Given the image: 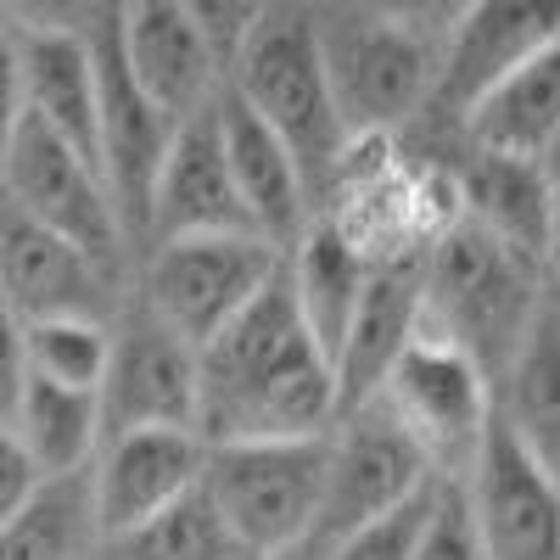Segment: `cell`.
I'll return each instance as SVG.
<instances>
[{"mask_svg": "<svg viewBox=\"0 0 560 560\" xmlns=\"http://www.w3.org/2000/svg\"><path fill=\"white\" fill-rule=\"evenodd\" d=\"M337 420V370L292 303L287 258L269 287L197 348V438H314Z\"/></svg>", "mask_w": 560, "mask_h": 560, "instance_id": "cell-1", "label": "cell"}, {"mask_svg": "<svg viewBox=\"0 0 560 560\" xmlns=\"http://www.w3.org/2000/svg\"><path fill=\"white\" fill-rule=\"evenodd\" d=\"M544 287H549L544 258L522 253L516 242H504L488 224L459 213L420 253V331L459 342L471 359H482L488 376H499V364L522 342Z\"/></svg>", "mask_w": 560, "mask_h": 560, "instance_id": "cell-2", "label": "cell"}, {"mask_svg": "<svg viewBox=\"0 0 560 560\" xmlns=\"http://www.w3.org/2000/svg\"><path fill=\"white\" fill-rule=\"evenodd\" d=\"M224 84L287 140L308 191L319 197L353 152V140L337 118L331 79H325L314 0H269L264 18L236 45V57L224 62Z\"/></svg>", "mask_w": 560, "mask_h": 560, "instance_id": "cell-3", "label": "cell"}, {"mask_svg": "<svg viewBox=\"0 0 560 560\" xmlns=\"http://www.w3.org/2000/svg\"><path fill=\"white\" fill-rule=\"evenodd\" d=\"M314 28H319L325 79H331V102L353 147L359 140H387L427 113L443 39L387 23L364 7H348V0H314Z\"/></svg>", "mask_w": 560, "mask_h": 560, "instance_id": "cell-4", "label": "cell"}, {"mask_svg": "<svg viewBox=\"0 0 560 560\" xmlns=\"http://www.w3.org/2000/svg\"><path fill=\"white\" fill-rule=\"evenodd\" d=\"M331 432L208 443L202 493L247 560H292L314 527Z\"/></svg>", "mask_w": 560, "mask_h": 560, "instance_id": "cell-5", "label": "cell"}, {"mask_svg": "<svg viewBox=\"0 0 560 560\" xmlns=\"http://www.w3.org/2000/svg\"><path fill=\"white\" fill-rule=\"evenodd\" d=\"M287 247L269 236H236V230H208V236H168L135 258V298L147 303L168 331L202 348L230 314H242L280 269Z\"/></svg>", "mask_w": 560, "mask_h": 560, "instance_id": "cell-6", "label": "cell"}, {"mask_svg": "<svg viewBox=\"0 0 560 560\" xmlns=\"http://www.w3.org/2000/svg\"><path fill=\"white\" fill-rule=\"evenodd\" d=\"M438 477L459 482L493 427V376L459 342L415 331L376 393Z\"/></svg>", "mask_w": 560, "mask_h": 560, "instance_id": "cell-7", "label": "cell"}, {"mask_svg": "<svg viewBox=\"0 0 560 560\" xmlns=\"http://www.w3.org/2000/svg\"><path fill=\"white\" fill-rule=\"evenodd\" d=\"M427 477L438 471L415 448V438L387 415L382 398L342 409L331 420V454H325V488H319L314 527L292 560H325V549H337L353 527L376 522L382 510L409 499Z\"/></svg>", "mask_w": 560, "mask_h": 560, "instance_id": "cell-8", "label": "cell"}, {"mask_svg": "<svg viewBox=\"0 0 560 560\" xmlns=\"http://www.w3.org/2000/svg\"><path fill=\"white\" fill-rule=\"evenodd\" d=\"M0 197L28 219L62 230L73 247L102 258L107 269H129V236L107 197V179L90 168L62 135H51L28 107L0 147Z\"/></svg>", "mask_w": 560, "mask_h": 560, "instance_id": "cell-9", "label": "cell"}, {"mask_svg": "<svg viewBox=\"0 0 560 560\" xmlns=\"http://www.w3.org/2000/svg\"><path fill=\"white\" fill-rule=\"evenodd\" d=\"M113 325L107 370L96 387L102 409V438L129 432V427H191L197 432V348L179 331L124 292Z\"/></svg>", "mask_w": 560, "mask_h": 560, "instance_id": "cell-10", "label": "cell"}, {"mask_svg": "<svg viewBox=\"0 0 560 560\" xmlns=\"http://www.w3.org/2000/svg\"><path fill=\"white\" fill-rule=\"evenodd\" d=\"M459 493L488 560H560V477L544 471V459L499 415Z\"/></svg>", "mask_w": 560, "mask_h": 560, "instance_id": "cell-11", "label": "cell"}, {"mask_svg": "<svg viewBox=\"0 0 560 560\" xmlns=\"http://www.w3.org/2000/svg\"><path fill=\"white\" fill-rule=\"evenodd\" d=\"M124 269H107L73 247L62 230L28 219L0 197V298L18 308V319H51V314H90L113 319L124 303Z\"/></svg>", "mask_w": 560, "mask_h": 560, "instance_id": "cell-12", "label": "cell"}, {"mask_svg": "<svg viewBox=\"0 0 560 560\" xmlns=\"http://www.w3.org/2000/svg\"><path fill=\"white\" fill-rule=\"evenodd\" d=\"M560 39V0H471L438 51V84L427 118L459 124L488 90Z\"/></svg>", "mask_w": 560, "mask_h": 560, "instance_id": "cell-13", "label": "cell"}, {"mask_svg": "<svg viewBox=\"0 0 560 560\" xmlns=\"http://www.w3.org/2000/svg\"><path fill=\"white\" fill-rule=\"evenodd\" d=\"M208 230H236V236H264L253 224L242 185L230 174L224 158V135H219V96L208 107H197L191 118H179L168 135V152L152 185V208H147V253L152 242L168 236H208ZM135 253V258H140Z\"/></svg>", "mask_w": 560, "mask_h": 560, "instance_id": "cell-14", "label": "cell"}, {"mask_svg": "<svg viewBox=\"0 0 560 560\" xmlns=\"http://www.w3.org/2000/svg\"><path fill=\"white\" fill-rule=\"evenodd\" d=\"M208 443L191 427H129L96 443L90 459V504H96V533L113 538L140 527L147 516L168 510L202 482Z\"/></svg>", "mask_w": 560, "mask_h": 560, "instance_id": "cell-15", "label": "cell"}, {"mask_svg": "<svg viewBox=\"0 0 560 560\" xmlns=\"http://www.w3.org/2000/svg\"><path fill=\"white\" fill-rule=\"evenodd\" d=\"M118 45L140 90L179 124L208 107L224 84V62L208 34L179 12V0H124L118 7Z\"/></svg>", "mask_w": 560, "mask_h": 560, "instance_id": "cell-16", "label": "cell"}, {"mask_svg": "<svg viewBox=\"0 0 560 560\" xmlns=\"http://www.w3.org/2000/svg\"><path fill=\"white\" fill-rule=\"evenodd\" d=\"M415 331H420V253L370 258L359 308L337 348V415L382 393L387 370L398 364Z\"/></svg>", "mask_w": 560, "mask_h": 560, "instance_id": "cell-17", "label": "cell"}, {"mask_svg": "<svg viewBox=\"0 0 560 560\" xmlns=\"http://www.w3.org/2000/svg\"><path fill=\"white\" fill-rule=\"evenodd\" d=\"M219 135H224V158L242 185V202H247L253 224L275 247H292L298 230L314 219V191H308L292 147L230 84H219Z\"/></svg>", "mask_w": 560, "mask_h": 560, "instance_id": "cell-18", "label": "cell"}, {"mask_svg": "<svg viewBox=\"0 0 560 560\" xmlns=\"http://www.w3.org/2000/svg\"><path fill=\"white\" fill-rule=\"evenodd\" d=\"M18 57H23V107L102 174L96 57H90L84 28H18Z\"/></svg>", "mask_w": 560, "mask_h": 560, "instance_id": "cell-19", "label": "cell"}, {"mask_svg": "<svg viewBox=\"0 0 560 560\" xmlns=\"http://www.w3.org/2000/svg\"><path fill=\"white\" fill-rule=\"evenodd\" d=\"M493 415L560 477V292L544 287L522 342L493 376Z\"/></svg>", "mask_w": 560, "mask_h": 560, "instance_id": "cell-20", "label": "cell"}, {"mask_svg": "<svg viewBox=\"0 0 560 560\" xmlns=\"http://www.w3.org/2000/svg\"><path fill=\"white\" fill-rule=\"evenodd\" d=\"M364 275H370V253L359 247V236L342 219H308L298 230V242L287 247V280H292V303L308 325L314 348L331 359L337 370V348L348 337V319L359 308L364 292Z\"/></svg>", "mask_w": 560, "mask_h": 560, "instance_id": "cell-21", "label": "cell"}, {"mask_svg": "<svg viewBox=\"0 0 560 560\" xmlns=\"http://www.w3.org/2000/svg\"><path fill=\"white\" fill-rule=\"evenodd\" d=\"M454 129H459V147H482V152H510V158H538L544 163L549 140L560 129V39H549L544 51L527 57L516 73H504Z\"/></svg>", "mask_w": 560, "mask_h": 560, "instance_id": "cell-22", "label": "cell"}, {"mask_svg": "<svg viewBox=\"0 0 560 560\" xmlns=\"http://www.w3.org/2000/svg\"><path fill=\"white\" fill-rule=\"evenodd\" d=\"M459 213L488 224L493 236L516 242L522 253L544 258L549 242V202H555V174L538 158H510L459 147Z\"/></svg>", "mask_w": 560, "mask_h": 560, "instance_id": "cell-23", "label": "cell"}, {"mask_svg": "<svg viewBox=\"0 0 560 560\" xmlns=\"http://www.w3.org/2000/svg\"><path fill=\"white\" fill-rule=\"evenodd\" d=\"M102 544L90 504V465L39 477L18 510L0 516V560H90Z\"/></svg>", "mask_w": 560, "mask_h": 560, "instance_id": "cell-24", "label": "cell"}, {"mask_svg": "<svg viewBox=\"0 0 560 560\" xmlns=\"http://www.w3.org/2000/svg\"><path fill=\"white\" fill-rule=\"evenodd\" d=\"M12 432L23 443V454L34 459L39 477H57V471H79V465L96 459L102 443V409L96 393L84 387H57V382H23V398L12 409Z\"/></svg>", "mask_w": 560, "mask_h": 560, "instance_id": "cell-25", "label": "cell"}, {"mask_svg": "<svg viewBox=\"0 0 560 560\" xmlns=\"http://www.w3.org/2000/svg\"><path fill=\"white\" fill-rule=\"evenodd\" d=\"M90 560H247V555L224 533L213 499L197 482L185 499H174L168 510L147 516L140 527H124V533L102 538Z\"/></svg>", "mask_w": 560, "mask_h": 560, "instance_id": "cell-26", "label": "cell"}, {"mask_svg": "<svg viewBox=\"0 0 560 560\" xmlns=\"http://www.w3.org/2000/svg\"><path fill=\"white\" fill-rule=\"evenodd\" d=\"M113 348V325L90 319V314H51V319H23V353H28V376L57 382V387H102Z\"/></svg>", "mask_w": 560, "mask_h": 560, "instance_id": "cell-27", "label": "cell"}, {"mask_svg": "<svg viewBox=\"0 0 560 560\" xmlns=\"http://www.w3.org/2000/svg\"><path fill=\"white\" fill-rule=\"evenodd\" d=\"M438 493H443V477H427L409 499L382 510L376 522L353 527L337 549H325V560H409L420 533H427V522H432V510H438Z\"/></svg>", "mask_w": 560, "mask_h": 560, "instance_id": "cell-28", "label": "cell"}, {"mask_svg": "<svg viewBox=\"0 0 560 560\" xmlns=\"http://www.w3.org/2000/svg\"><path fill=\"white\" fill-rule=\"evenodd\" d=\"M409 560H488L482 544H477V527H471V510H465L459 482L443 477L438 510H432V522H427V533H420Z\"/></svg>", "mask_w": 560, "mask_h": 560, "instance_id": "cell-29", "label": "cell"}, {"mask_svg": "<svg viewBox=\"0 0 560 560\" xmlns=\"http://www.w3.org/2000/svg\"><path fill=\"white\" fill-rule=\"evenodd\" d=\"M264 7H269V0H179V12L208 34V45L219 51V62L236 57V45H242L247 28L264 18Z\"/></svg>", "mask_w": 560, "mask_h": 560, "instance_id": "cell-30", "label": "cell"}, {"mask_svg": "<svg viewBox=\"0 0 560 560\" xmlns=\"http://www.w3.org/2000/svg\"><path fill=\"white\" fill-rule=\"evenodd\" d=\"M348 7H364V12H376L387 23H404V28H420V34L443 39L471 0H348Z\"/></svg>", "mask_w": 560, "mask_h": 560, "instance_id": "cell-31", "label": "cell"}, {"mask_svg": "<svg viewBox=\"0 0 560 560\" xmlns=\"http://www.w3.org/2000/svg\"><path fill=\"white\" fill-rule=\"evenodd\" d=\"M28 382V353H23V319L18 308L0 298V420H12L18 398Z\"/></svg>", "mask_w": 560, "mask_h": 560, "instance_id": "cell-32", "label": "cell"}, {"mask_svg": "<svg viewBox=\"0 0 560 560\" xmlns=\"http://www.w3.org/2000/svg\"><path fill=\"white\" fill-rule=\"evenodd\" d=\"M23 118V57H18V23L0 12V147L12 124Z\"/></svg>", "mask_w": 560, "mask_h": 560, "instance_id": "cell-33", "label": "cell"}, {"mask_svg": "<svg viewBox=\"0 0 560 560\" xmlns=\"http://www.w3.org/2000/svg\"><path fill=\"white\" fill-rule=\"evenodd\" d=\"M34 482H39L34 459L23 454V443H18V432H12V420H0V516H7V510H18V504L28 499Z\"/></svg>", "mask_w": 560, "mask_h": 560, "instance_id": "cell-34", "label": "cell"}, {"mask_svg": "<svg viewBox=\"0 0 560 560\" xmlns=\"http://www.w3.org/2000/svg\"><path fill=\"white\" fill-rule=\"evenodd\" d=\"M18 28H84V0H0Z\"/></svg>", "mask_w": 560, "mask_h": 560, "instance_id": "cell-35", "label": "cell"}, {"mask_svg": "<svg viewBox=\"0 0 560 560\" xmlns=\"http://www.w3.org/2000/svg\"><path fill=\"white\" fill-rule=\"evenodd\" d=\"M544 275L560 292V174H555V202H549V242H544Z\"/></svg>", "mask_w": 560, "mask_h": 560, "instance_id": "cell-36", "label": "cell"}, {"mask_svg": "<svg viewBox=\"0 0 560 560\" xmlns=\"http://www.w3.org/2000/svg\"><path fill=\"white\" fill-rule=\"evenodd\" d=\"M118 7H124V0H84V23L102 18V12H118Z\"/></svg>", "mask_w": 560, "mask_h": 560, "instance_id": "cell-37", "label": "cell"}, {"mask_svg": "<svg viewBox=\"0 0 560 560\" xmlns=\"http://www.w3.org/2000/svg\"><path fill=\"white\" fill-rule=\"evenodd\" d=\"M544 168H549V174H560V129H555V140H549V152H544Z\"/></svg>", "mask_w": 560, "mask_h": 560, "instance_id": "cell-38", "label": "cell"}]
</instances>
